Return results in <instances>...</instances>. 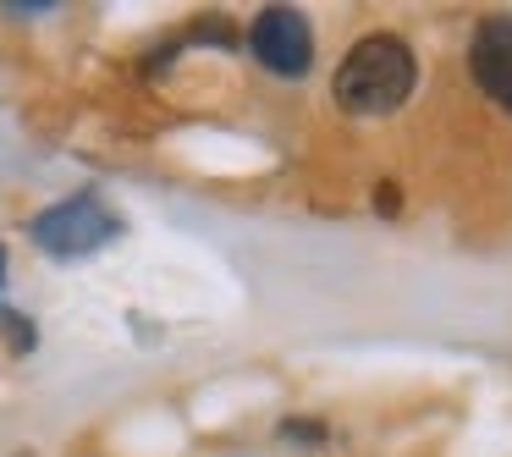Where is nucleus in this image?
<instances>
[{
  "instance_id": "f257e3e1",
  "label": "nucleus",
  "mask_w": 512,
  "mask_h": 457,
  "mask_svg": "<svg viewBox=\"0 0 512 457\" xmlns=\"http://www.w3.org/2000/svg\"><path fill=\"white\" fill-rule=\"evenodd\" d=\"M419 83V67H413V50L402 45L397 34H369L347 50V61L331 78V100L342 105L347 116H391L402 111V100Z\"/></svg>"
},
{
  "instance_id": "f03ea898",
  "label": "nucleus",
  "mask_w": 512,
  "mask_h": 457,
  "mask_svg": "<svg viewBox=\"0 0 512 457\" xmlns=\"http://www.w3.org/2000/svg\"><path fill=\"white\" fill-rule=\"evenodd\" d=\"M116 232H122V221L94 193H72V199L50 204L45 215H34V243L56 259H83L100 243H111Z\"/></svg>"
},
{
  "instance_id": "7ed1b4c3",
  "label": "nucleus",
  "mask_w": 512,
  "mask_h": 457,
  "mask_svg": "<svg viewBox=\"0 0 512 457\" xmlns=\"http://www.w3.org/2000/svg\"><path fill=\"white\" fill-rule=\"evenodd\" d=\"M248 50L276 78H303L314 67V34L303 23V12H292V6H265L248 28Z\"/></svg>"
},
{
  "instance_id": "20e7f679",
  "label": "nucleus",
  "mask_w": 512,
  "mask_h": 457,
  "mask_svg": "<svg viewBox=\"0 0 512 457\" xmlns=\"http://www.w3.org/2000/svg\"><path fill=\"white\" fill-rule=\"evenodd\" d=\"M468 67H474L479 89H485L501 111H512V12L479 23L474 50H468Z\"/></svg>"
},
{
  "instance_id": "39448f33",
  "label": "nucleus",
  "mask_w": 512,
  "mask_h": 457,
  "mask_svg": "<svg viewBox=\"0 0 512 457\" xmlns=\"http://www.w3.org/2000/svg\"><path fill=\"white\" fill-rule=\"evenodd\" d=\"M6 347L12 353H34V325H28V314H6Z\"/></svg>"
},
{
  "instance_id": "423d86ee",
  "label": "nucleus",
  "mask_w": 512,
  "mask_h": 457,
  "mask_svg": "<svg viewBox=\"0 0 512 457\" xmlns=\"http://www.w3.org/2000/svg\"><path fill=\"white\" fill-rule=\"evenodd\" d=\"M281 435H287V441H325L320 424H281Z\"/></svg>"
},
{
  "instance_id": "0eeeda50",
  "label": "nucleus",
  "mask_w": 512,
  "mask_h": 457,
  "mask_svg": "<svg viewBox=\"0 0 512 457\" xmlns=\"http://www.w3.org/2000/svg\"><path fill=\"white\" fill-rule=\"evenodd\" d=\"M375 210H386V215H397V188H391V182H386V188H380V193H375Z\"/></svg>"
},
{
  "instance_id": "6e6552de",
  "label": "nucleus",
  "mask_w": 512,
  "mask_h": 457,
  "mask_svg": "<svg viewBox=\"0 0 512 457\" xmlns=\"http://www.w3.org/2000/svg\"><path fill=\"white\" fill-rule=\"evenodd\" d=\"M0 270H6V254H0Z\"/></svg>"
}]
</instances>
